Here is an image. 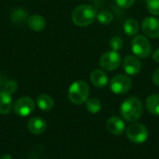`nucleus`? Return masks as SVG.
<instances>
[{"label": "nucleus", "instance_id": "f257e3e1", "mask_svg": "<svg viewBox=\"0 0 159 159\" xmlns=\"http://www.w3.org/2000/svg\"><path fill=\"white\" fill-rule=\"evenodd\" d=\"M143 106L142 102L135 97L126 99L120 106V114L124 120L128 122L137 121L143 115Z\"/></svg>", "mask_w": 159, "mask_h": 159}, {"label": "nucleus", "instance_id": "f03ea898", "mask_svg": "<svg viewBox=\"0 0 159 159\" xmlns=\"http://www.w3.org/2000/svg\"><path fill=\"white\" fill-rule=\"evenodd\" d=\"M97 10L90 5L83 4L76 7L72 13L74 23L80 27H85L91 24L97 18Z\"/></svg>", "mask_w": 159, "mask_h": 159}, {"label": "nucleus", "instance_id": "7ed1b4c3", "mask_svg": "<svg viewBox=\"0 0 159 159\" xmlns=\"http://www.w3.org/2000/svg\"><path fill=\"white\" fill-rule=\"evenodd\" d=\"M89 95V87L83 80L74 82L68 89V99L75 104H82L87 102Z\"/></svg>", "mask_w": 159, "mask_h": 159}, {"label": "nucleus", "instance_id": "20e7f679", "mask_svg": "<svg viewBox=\"0 0 159 159\" xmlns=\"http://www.w3.org/2000/svg\"><path fill=\"white\" fill-rule=\"evenodd\" d=\"M126 135L132 143L141 144L147 141L149 131L147 128L141 123H131L126 129Z\"/></svg>", "mask_w": 159, "mask_h": 159}, {"label": "nucleus", "instance_id": "39448f33", "mask_svg": "<svg viewBox=\"0 0 159 159\" xmlns=\"http://www.w3.org/2000/svg\"><path fill=\"white\" fill-rule=\"evenodd\" d=\"M132 81L127 75H117L110 81V89L115 94H126L131 89Z\"/></svg>", "mask_w": 159, "mask_h": 159}, {"label": "nucleus", "instance_id": "423d86ee", "mask_svg": "<svg viewBox=\"0 0 159 159\" xmlns=\"http://www.w3.org/2000/svg\"><path fill=\"white\" fill-rule=\"evenodd\" d=\"M131 50L139 58H147L151 54V44L147 37L137 35L131 41Z\"/></svg>", "mask_w": 159, "mask_h": 159}, {"label": "nucleus", "instance_id": "0eeeda50", "mask_svg": "<svg viewBox=\"0 0 159 159\" xmlns=\"http://www.w3.org/2000/svg\"><path fill=\"white\" fill-rule=\"evenodd\" d=\"M122 62L120 54L117 51L111 50L104 52L100 59V65L105 71L116 70Z\"/></svg>", "mask_w": 159, "mask_h": 159}, {"label": "nucleus", "instance_id": "6e6552de", "mask_svg": "<svg viewBox=\"0 0 159 159\" xmlns=\"http://www.w3.org/2000/svg\"><path fill=\"white\" fill-rule=\"evenodd\" d=\"M35 107V103L30 97H21L18 99L13 104L14 113L19 116H28L31 115Z\"/></svg>", "mask_w": 159, "mask_h": 159}, {"label": "nucleus", "instance_id": "1a4fd4ad", "mask_svg": "<svg viewBox=\"0 0 159 159\" xmlns=\"http://www.w3.org/2000/svg\"><path fill=\"white\" fill-rule=\"evenodd\" d=\"M142 29L147 36L151 38L159 37V19L155 17H147L142 22Z\"/></svg>", "mask_w": 159, "mask_h": 159}, {"label": "nucleus", "instance_id": "9d476101", "mask_svg": "<svg viewBox=\"0 0 159 159\" xmlns=\"http://www.w3.org/2000/svg\"><path fill=\"white\" fill-rule=\"evenodd\" d=\"M123 69L129 75H136L141 72L142 64L137 57L129 55L123 60Z\"/></svg>", "mask_w": 159, "mask_h": 159}, {"label": "nucleus", "instance_id": "9b49d317", "mask_svg": "<svg viewBox=\"0 0 159 159\" xmlns=\"http://www.w3.org/2000/svg\"><path fill=\"white\" fill-rule=\"evenodd\" d=\"M106 129L113 135H121L126 130V125L122 118L112 116L106 122Z\"/></svg>", "mask_w": 159, "mask_h": 159}, {"label": "nucleus", "instance_id": "f8f14e48", "mask_svg": "<svg viewBox=\"0 0 159 159\" xmlns=\"http://www.w3.org/2000/svg\"><path fill=\"white\" fill-rule=\"evenodd\" d=\"M27 129L31 133L39 135V134H42L45 132V130L47 129V123L43 118L34 116L29 120V122L27 124Z\"/></svg>", "mask_w": 159, "mask_h": 159}, {"label": "nucleus", "instance_id": "ddd939ff", "mask_svg": "<svg viewBox=\"0 0 159 159\" xmlns=\"http://www.w3.org/2000/svg\"><path fill=\"white\" fill-rule=\"evenodd\" d=\"M90 81L96 87L100 89H103L108 84V76L106 73L102 70L97 69L94 70L90 75Z\"/></svg>", "mask_w": 159, "mask_h": 159}, {"label": "nucleus", "instance_id": "4468645a", "mask_svg": "<svg viewBox=\"0 0 159 159\" xmlns=\"http://www.w3.org/2000/svg\"><path fill=\"white\" fill-rule=\"evenodd\" d=\"M13 109V102L11 94L5 90H0V114L7 115Z\"/></svg>", "mask_w": 159, "mask_h": 159}, {"label": "nucleus", "instance_id": "2eb2a0df", "mask_svg": "<svg viewBox=\"0 0 159 159\" xmlns=\"http://www.w3.org/2000/svg\"><path fill=\"white\" fill-rule=\"evenodd\" d=\"M29 28L34 32H41L46 27V20L40 15H32L27 20Z\"/></svg>", "mask_w": 159, "mask_h": 159}, {"label": "nucleus", "instance_id": "dca6fc26", "mask_svg": "<svg viewBox=\"0 0 159 159\" xmlns=\"http://www.w3.org/2000/svg\"><path fill=\"white\" fill-rule=\"evenodd\" d=\"M36 104L42 111H50L54 106V102L49 95L40 94L36 98Z\"/></svg>", "mask_w": 159, "mask_h": 159}, {"label": "nucleus", "instance_id": "f3484780", "mask_svg": "<svg viewBox=\"0 0 159 159\" xmlns=\"http://www.w3.org/2000/svg\"><path fill=\"white\" fill-rule=\"evenodd\" d=\"M146 108L153 116H159V94H152L146 99Z\"/></svg>", "mask_w": 159, "mask_h": 159}, {"label": "nucleus", "instance_id": "a211bd4d", "mask_svg": "<svg viewBox=\"0 0 159 159\" xmlns=\"http://www.w3.org/2000/svg\"><path fill=\"white\" fill-rule=\"evenodd\" d=\"M123 28L128 35H135L139 32V23L134 19H128L125 21Z\"/></svg>", "mask_w": 159, "mask_h": 159}, {"label": "nucleus", "instance_id": "6ab92c4d", "mask_svg": "<svg viewBox=\"0 0 159 159\" xmlns=\"http://www.w3.org/2000/svg\"><path fill=\"white\" fill-rule=\"evenodd\" d=\"M86 108L91 114H97L102 109V103L99 99L97 98H90L88 99L86 102Z\"/></svg>", "mask_w": 159, "mask_h": 159}, {"label": "nucleus", "instance_id": "aec40b11", "mask_svg": "<svg viewBox=\"0 0 159 159\" xmlns=\"http://www.w3.org/2000/svg\"><path fill=\"white\" fill-rule=\"evenodd\" d=\"M96 19L98 20V21L100 23H102L103 25H107V24H110L113 21L114 16L108 10H102V11H100L97 14V18Z\"/></svg>", "mask_w": 159, "mask_h": 159}, {"label": "nucleus", "instance_id": "412c9836", "mask_svg": "<svg viewBox=\"0 0 159 159\" xmlns=\"http://www.w3.org/2000/svg\"><path fill=\"white\" fill-rule=\"evenodd\" d=\"M26 19V12L23 9L18 8L14 10L13 14L11 15V21L15 24H22Z\"/></svg>", "mask_w": 159, "mask_h": 159}, {"label": "nucleus", "instance_id": "4be33fe9", "mask_svg": "<svg viewBox=\"0 0 159 159\" xmlns=\"http://www.w3.org/2000/svg\"><path fill=\"white\" fill-rule=\"evenodd\" d=\"M146 7L152 15H159V0H146Z\"/></svg>", "mask_w": 159, "mask_h": 159}, {"label": "nucleus", "instance_id": "5701e85b", "mask_svg": "<svg viewBox=\"0 0 159 159\" xmlns=\"http://www.w3.org/2000/svg\"><path fill=\"white\" fill-rule=\"evenodd\" d=\"M109 44H110V48H112V50H115V51H118L124 47L123 39L119 36H113Z\"/></svg>", "mask_w": 159, "mask_h": 159}, {"label": "nucleus", "instance_id": "b1692460", "mask_svg": "<svg viewBox=\"0 0 159 159\" xmlns=\"http://www.w3.org/2000/svg\"><path fill=\"white\" fill-rule=\"evenodd\" d=\"M17 89H18V84H17V82H16V81H13V80H9V81H7V82L5 84L4 89H3V90H5L6 92H7V93H9V94H12V93L16 92Z\"/></svg>", "mask_w": 159, "mask_h": 159}, {"label": "nucleus", "instance_id": "393cba45", "mask_svg": "<svg viewBox=\"0 0 159 159\" xmlns=\"http://www.w3.org/2000/svg\"><path fill=\"white\" fill-rule=\"evenodd\" d=\"M116 5L122 8H129L133 6L135 0H115Z\"/></svg>", "mask_w": 159, "mask_h": 159}, {"label": "nucleus", "instance_id": "a878e982", "mask_svg": "<svg viewBox=\"0 0 159 159\" xmlns=\"http://www.w3.org/2000/svg\"><path fill=\"white\" fill-rule=\"evenodd\" d=\"M153 81L157 86L159 87V68H157L153 74Z\"/></svg>", "mask_w": 159, "mask_h": 159}, {"label": "nucleus", "instance_id": "bb28decb", "mask_svg": "<svg viewBox=\"0 0 159 159\" xmlns=\"http://www.w3.org/2000/svg\"><path fill=\"white\" fill-rule=\"evenodd\" d=\"M153 60L156 62H159V48H157L154 53H153Z\"/></svg>", "mask_w": 159, "mask_h": 159}, {"label": "nucleus", "instance_id": "cd10ccee", "mask_svg": "<svg viewBox=\"0 0 159 159\" xmlns=\"http://www.w3.org/2000/svg\"><path fill=\"white\" fill-rule=\"evenodd\" d=\"M0 159H12L11 156L8 155V154H4L0 157Z\"/></svg>", "mask_w": 159, "mask_h": 159}]
</instances>
